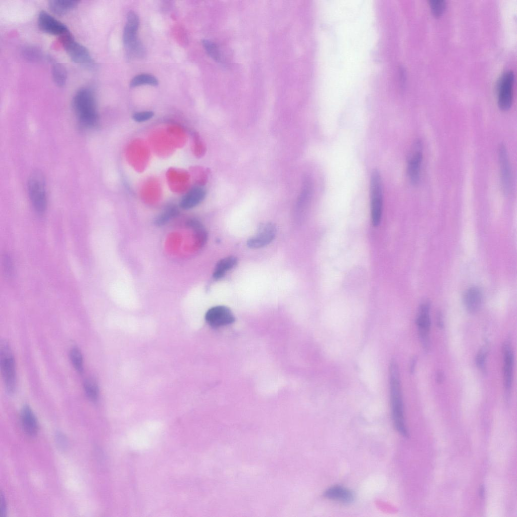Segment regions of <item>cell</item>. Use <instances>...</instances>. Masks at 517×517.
<instances>
[{
	"label": "cell",
	"mask_w": 517,
	"mask_h": 517,
	"mask_svg": "<svg viewBox=\"0 0 517 517\" xmlns=\"http://www.w3.org/2000/svg\"><path fill=\"white\" fill-rule=\"evenodd\" d=\"M389 384L391 415L395 429L403 437H408L406 426L398 367L392 361L389 368Z\"/></svg>",
	"instance_id": "6da1fadb"
},
{
	"label": "cell",
	"mask_w": 517,
	"mask_h": 517,
	"mask_svg": "<svg viewBox=\"0 0 517 517\" xmlns=\"http://www.w3.org/2000/svg\"><path fill=\"white\" fill-rule=\"evenodd\" d=\"M72 106L80 124L85 128L95 127L98 121V115L95 95L87 88L78 90L73 96Z\"/></svg>",
	"instance_id": "7a4b0ae2"
},
{
	"label": "cell",
	"mask_w": 517,
	"mask_h": 517,
	"mask_svg": "<svg viewBox=\"0 0 517 517\" xmlns=\"http://www.w3.org/2000/svg\"><path fill=\"white\" fill-rule=\"evenodd\" d=\"M0 365L6 390L9 394H13L16 385L15 362L11 347L5 341L0 344Z\"/></svg>",
	"instance_id": "3957f363"
},
{
	"label": "cell",
	"mask_w": 517,
	"mask_h": 517,
	"mask_svg": "<svg viewBox=\"0 0 517 517\" xmlns=\"http://www.w3.org/2000/svg\"><path fill=\"white\" fill-rule=\"evenodd\" d=\"M28 192L31 202L35 211L39 214L45 212L47 197L44 178L39 172L32 174L27 184Z\"/></svg>",
	"instance_id": "277c9868"
},
{
	"label": "cell",
	"mask_w": 517,
	"mask_h": 517,
	"mask_svg": "<svg viewBox=\"0 0 517 517\" xmlns=\"http://www.w3.org/2000/svg\"><path fill=\"white\" fill-rule=\"evenodd\" d=\"M61 39L65 50L72 61L88 68L95 67V62L89 50L76 41L70 33Z\"/></svg>",
	"instance_id": "5b68a950"
},
{
	"label": "cell",
	"mask_w": 517,
	"mask_h": 517,
	"mask_svg": "<svg viewBox=\"0 0 517 517\" xmlns=\"http://www.w3.org/2000/svg\"><path fill=\"white\" fill-rule=\"evenodd\" d=\"M380 173L375 170L370 180L371 216L372 225L378 226L381 220L383 210V191Z\"/></svg>",
	"instance_id": "8992f818"
},
{
	"label": "cell",
	"mask_w": 517,
	"mask_h": 517,
	"mask_svg": "<svg viewBox=\"0 0 517 517\" xmlns=\"http://www.w3.org/2000/svg\"><path fill=\"white\" fill-rule=\"evenodd\" d=\"M514 74L511 71L504 73L497 84L498 105L503 111L510 109L512 102V86Z\"/></svg>",
	"instance_id": "52a82bcc"
},
{
	"label": "cell",
	"mask_w": 517,
	"mask_h": 517,
	"mask_svg": "<svg viewBox=\"0 0 517 517\" xmlns=\"http://www.w3.org/2000/svg\"><path fill=\"white\" fill-rule=\"evenodd\" d=\"M37 24L42 31L47 34L62 37L70 33L66 25L45 11L38 14Z\"/></svg>",
	"instance_id": "ba28073f"
},
{
	"label": "cell",
	"mask_w": 517,
	"mask_h": 517,
	"mask_svg": "<svg viewBox=\"0 0 517 517\" xmlns=\"http://www.w3.org/2000/svg\"><path fill=\"white\" fill-rule=\"evenodd\" d=\"M205 319L207 323L213 328L230 325L235 321L231 310L223 305H217L210 308L205 314Z\"/></svg>",
	"instance_id": "9c48e42d"
},
{
	"label": "cell",
	"mask_w": 517,
	"mask_h": 517,
	"mask_svg": "<svg viewBox=\"0 0 517 517\" xmlns=\"http://www.w3.org/2000/svg\"><path fill=\"white\" fill-rule=\"evenodd\" d=\"M277 229L274 224L268 223L261 224L255 235L247 241L248 247L251 248H259L271 243L276 234Z\"/></svg>",
	"instance_id": "30bf717a"
},
{
	"label": "cell",
	"mask_w": 517,
	"mask_h": 517,
	"mask_svg": "<svg viewBox=\"0 0 517 517\" xmlns=\"http://www.w3.org/2000/svg\"><path fill=\"white\" fill-rule=\"evenodd\" d=\"M503 385L507 395L510 393L512 381L513 356L509 342H506L503 345Z\"/></svg>",
	"instance_id": "8fae6325"
},
{
	"label": "cell",
	"mask_w": 517,
	"mask_h": 517,
	"mask_svg": "<svg viewBox=\"0 0 517 517\" xmlns=\"http://www.w3.org/2000/svg\"><path fill=\"white\" fill-rule=\"evenodd\" d=\"M431 304L429 301L423 302L419 308V314L416 319L420 339L429 338V333L431 327L430 311Z\"/></svg>",
	"instance_id": "7c38bea8"
},
{
	"label": "cell",
	"mask_w": 517,
	"mask_h": 517,
	"mask_svg": "<svg viewBox=\"0 0 517 517\" xmlns=\"http://www.w3.org/2000/svg\"><path fill=\"white\" fill-rule=\"evenodd\" d=\"M324 496L330 500L349 504L354 500V495L350 489L340 485H335L327 489Z\"/></svg>",
	"instance_id": "4fadbf2b"
},
{
	"label": "cell",
	"mask_w": 517,
	"mask_h": 517,
	"mask_svg": "<svg viewBox=\"0 0 517 517\" xmlns=\"http://www.w3.org/2000/svg\"><path fill=\"white\" fill-rule=\"evenodd\" d=\"M483 294L480 288L472 287L468 289L463 297V302L467 311L471 314L477 313L483 303Z\"/></svg>",
	"instance_id": "5bb4252c"
},
{
	"label": "cell",
	"mask_w": 517,
	"mask_h": 517,
	"mask_svg": "<svg viewBox=\"0 0 517 517\" xmlns=\"http://www.w3.org/2000/svg\"><path fill=\"white\" fill-rule=\"evenodd\" d=\"M416 145L417 149L410 156L408 162L407 172L411 182L413 184H417L420 179V171L423 154L420 149L421 144L417 142Z\"/></svg>",
	"instance_id": "9a60e30c"
},
{
	"label": "cell",
	"mask_w": 517,
	"mask_h": 517,
	"mask_svg": "<svg viewBox=\"0 0 517 517\" xmlns=\"http://www.w3.org/2000/svg\"><path fill=\"white\" fill-rule=\"evenodd\" d=\"M499 161L503 189L505 192H507L510 187L511 172L507 150L502 144L499 148Z\"/></svg>",
	"instance_id": "2e32d148"
},
{
	"label": "cell",
	"mask_w": 517,
	"mask_h": 517,
	"mask_svg": "<svg viewBox=\"0 0 517 517\" xmlns=\"http://www.w3.org/2000/svg\"><path fill=\"white\" fill-rule=\"evenodd\" d=\"M205 194V191L203 188H192L183 196L180 202V207L185 210L193 208L204 199Z\"/></svg>",
	"instance_id": "e0dca14e"
},
{
	"label": "cell",
	"mask_w": 517,
	"mask_h": 517,
	"mask_svg": "<svg viewBox=\"0 0 517 517\" xmlns=\"http://www.w3.org/2000/svg\"><path fill=\"white\" fill-rule=\"evenodd\" d=\"M21 420L25 433L30 436L35 435L38 430L37 421L34 413L27 405L22 408Z\"/></svg>",
	"instance_id": "ac0fdd59"
},
{
	"label": "cell",
	"mask_w": 517,
	"mask_h": 517,
	"mask_svg": "<svg viewBox=\"0 0 517 517\" xmlns=\"http://www.w3.org/2000/svg\"><path fill=\"white\" fill-rule=\"evenodd\" d=\"M79 2L73 0H51L48 2V6L55 14L62 16L74 9Z\"/></svg>",
	"instance_id": "d6986e66"
},
{
	"label": "cell",
	"mask_w": 517,
	"mask_h": 517,
	"mask_svg": "<svg viewBox=\"0 0 517 517\" xmlns=\"http://www.w3.org/2000/svg\"><path fill=\"white\" fill-rule=\"evenodd\" d=\"M237 258L229 256L220 260L216 264L213 274L215 279L223 278L229 270L233 268L237 264Z\"/></svg>",
	"instance_id": "ffe728a7"
},
{
	"label": "cell",
	"mask_w": 517,
	"mask_h": 517,
	"mask_svg": "<svg viewBox=\"0 0 517 517\" xmlns=\"http://www.w3.org/2000/svg\"><path fill=\"white\" fill-rule=\"evenodd\" d=\"M50 61L51 63V74L54 81L58 86H64L67 80V72L65 67L52 59Z\"/></svg>",
	"instance_id": "44dd1931"
},
{
	"label": "cell",
	"mask_w": 517,
	"mask_h": 517,
	"mask_svg": "<svg viewBox=\"0 0 517 517\" xmlns=\"http://www.w3.org/2000/svg\"><path fill=\"white\" fill-rule=\"evenodd\" d=\"M158 84V80L154 76L149 74H141L131 79L130 86L132 88L142 85L156 86Z\"/></svg>",
	"instance_id": "7402d4cb"
},
{
	"label": "cell",
	"mask_w": 517,
	"mask_h": 517,
	"mask_svg": "<svg viewBox=\"0 0 517 517\" xmlns=\"http://www.w3.org/2000/svg\"><path fill=\"white\" fill-rule=\"evenodd\" d=\"M178 209L176 206H168L156 218L154 223L157 226L165 225L171 219L178 215Z\"/></svg>",
	"instance_id": "603a6c76"
},
{
	"label": "cell",
	"mask_w": 517,
	"mask_h": 517,
	"mask_svg": "<svg viewBox=\"0 0 517 517\" xmlns=\"http://www.w3.org/2000/svg\"><path fill=\"white\" fill-rule=\"evenodd\" d=\"M22 54L26 60L31 62L39 61L43 58L41 50L38 48L32 45L24 46L22 49Z\"/></svg>",
	"instance_id": "cb8c5ba5"
},
{
	"label": "cell",
	"mask_w": 517,
	"mask_h": 517,
	"mask_svg": "<svg viewBox=\"0 0 517 517\" xmlns=\"http://www.w3.org/2000/svg\"><path fill=\"white\" fill-rule=\"evenodd\" d=\"M202 45L208 54L215 61L220 62L222 60L221 53L217 45L208 39L202 41Z\"/></svg>",
	"instance_id": "d4e9b609"
},
{
	"label": "cell",
	"mask_w": 517,
	"mask_h": 517,
	"mask_svg": "<svg viewBox=\"0 0 517 517\" xmlns=\"http://www.w3.org/2000/svg\"><path fill=\"white\" fill-rule=\"evenodd\" d=\"M84 390L87 397L91 401H96L98 396V388L95 381L87 379L84 383Z\"/></svg>",
	"instance_id": "484cf974"
},
{
	"label": "cell",
	"mask_w": 517,
	"mask_h": 517,
	"mask_svg": "<svg viewBox=\"0 0 517 517\" xmlns=\"http://www.w3.org/2000/svg\"><path fill=\"white\" fill-rule=\"evenodd\" d=\"M188 224L193 229L199 242L202 244L204 243L206 240L207 234L202 225L195 220H190L188 222Z\"/></svg>",
	"instance_id": "4316f807"
},
{
	"label": "cell",
	"mask_w": 517,
	"mask_h": 517,
	"mask_svg": "<svg viewBox=\"0 0 517 517\" xmlns=\"http://www.w3.org/2000/svg\"><path fill=\"white\" fill-rule=\"evenodd\" d=\"M70 357L75 369L78 372L83 370V358L80 350L77 347H73L70 352Z\"/></svg>",
	"instance_id": "83f0119b"
},
{
	"label": "cell",
	"mask_w": 517,
	"mask_h": 517,
	"mask_svg": "<svg viewBox=\"0 0 517 517\" xmlns=\"http://www.w3.org/2000/svg\"><path fill=\"white\" fill-rule=\"evenodd\" d=\"M429 3L432 13L434 16L439 17L443 14L446 7L445 1L431 0Z\"/></svg>",
	"instance_id": "f1b7e54d"
},
{
	"label": "cell",
	"mask_w": 517,
	"mask_h": 517,
	"mask_svg": "<svg viewBox=\"0 0 517 517\" xmlns=\"http://www.w3.org/2000/svg\"><path fill=\"white\" fill-rule=\"evenodd\" d=\"M487 357V351L485 348H482L478 352L475 359L477 367L482 371L485 370V363Z\"/></svg>",
	"instance_id": "f546056e"
},
{
	"label": "cell",
	"mask_w": 517,
	"mask_h": 517,
	"mask_svg": "<svg viewBox=\"0 0 517 517\" xmlns=\"http://www.w3.org/2000/svg\"><path fill=\"white\" fill-rule=\"evenodd\" d=\"M153 113L151 111H145L135 113L133 116L134 121L138 122H142L149 120L153 116Z\"/></svg>",
	"instance_id": "4dcf8cb0"
},
{
	"label": "cell",
	"mask_w": 517,
	"mask_h": 517,
	"mask_svg": "<svg viewBox=\"0 0 517 517\" xmlns=\"http://www.w3.org/2000/svg\"><path fill=\"white\" fill-rule=\"evenodd\" d=\"M55 437L57 445L61 449H65L67 446V442L64 435L61 432H57Z\"/></svg>",
	"instance_id": "1f68e13d"
},
{
	"label": "cell",
	"mask_w": 517,
	"mask_h": 517,
	"mask_svg": "<svg viewBox=\"0 0 517 517\" xmlns=\"http://www.w3.org/2000/svg\"><path fill=\"white\" fill-rule=\"evenodd\" d=\"M1 503H0V509H1V516L4 517L6 516L7 511V505L5 497L2 493L1 494Z\"/></svg>",
	"instance_id": "d6a6232c"
},
{
	"label": "cell",
	"mask_w": 517,
	"mask_h": 517,
	"mask_svg": "<svg viewBox=\"0 0 517 517\" xmlns=\"http://www.w3.org/2000/svg\"><path fill=\"white\" fill-rule=\"evenodd\" d=\"M5 267L9 275H11L13 272V264L11 258L7 256L5 258Z\"/></svg>",
	"instance_id": "836d02e7"
},
{
	"label": "cell",
	"mask_w": 517,
	"mask_h": 517,
	"mask_svg": "<svg viewBox=\"0 0 517 517\" xmlns=\"http://www.w3.org/2000/svg\"><path fill=\"white\" fill-rule=\"evenodd\" d=\"M436 322L437 326L439 328L442 329V328H443V327H444L443 318L442 314L440 312H439V313H438L437 314V315L436 316Z\"/></svg>",
	"instance_id": "e575fe53"
},
{
	"label": "cell",
	"mask_w": 517,
	"mask_h": 517,
	"mask_svg": "<svg viewBox=\"0 0 517 517\" xmlns=\"http://www.w3.org/2000/svg\"><path fill=\"white\" fill-rule=\"evenodd\" d=\"M444 379V376L443 373L441 371H438L436 374V381L438 383H441L443 382Z\"/></svg>",
	"instance_id": "d590c367"
},
{
	"label": "cell",
	"mask_w": 517,
	"mask_h": 517,
	"mask_svg": "<svg viewBox=\"0 0 517 517\" xmlns=\"http://www.w3.org/2000/svg\"><path fill=\"white\" fill-rule=\"evenodd\" d=\"M485 494V489L484 485H481L479 488V496L481 498L483 499L484 498Z\"/></svg>",
	"instance_id": "8d00e7d4"
}]
</instances>
